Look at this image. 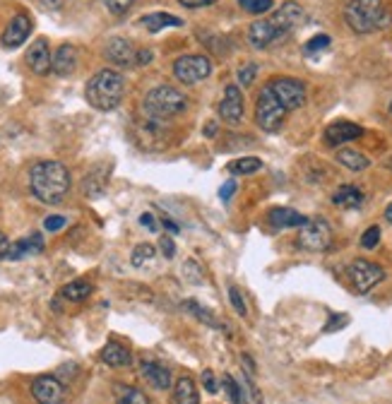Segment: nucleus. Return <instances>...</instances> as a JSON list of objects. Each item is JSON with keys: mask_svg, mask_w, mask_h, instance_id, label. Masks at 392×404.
<instances>
[{"mask_svg": "<svg viewBox=\"0 0 392 404\" xmlns=\"http://www.w3.org/2000/svg\"><path fill=\"white\" fill-rule=\"evenodd\" d=\"M385 222H390L392 224V202L388 207H385Z\"/></svg>", "mask_w": 392, "mask_h": 404, "instance_id": "nucleus-53", "label": "nucleus"}, {"mask_svg": "<svg viewBox=\"0 0 392 404\" xmlns=\"http://www.w3.org/2000/svg\"><path fill=\"white\" fill-rule=\"evenodd\" d=\"M140 375H143L154 390H168V387H171V373H168L166 366H161L157 361L140 363Z\"/></svg>", "mask_w": 392, "mask_h": 404, "instance_id": "nucleus-20", "label": "nucleus"}, {"mask_svg": "<svg viewBox=\"0 0 392 404\" xmlns=\"http://www.w3.org/2000/svg\"><path fill=\"white\" fill-rule=\"evenodd\" d=\"M272 94L277 96V101L286 108V111H293V108H301L306 103V85L296 78H275L270 82Z\"/></svg>", "mask_w": 392, "mask_h": 404, "instance_id": "nucleus-9", "label": "nucleus"}, {"mask_svg": "<svg viewBox=\"0 0 392 404\" xmlns=\"http://www.w3.org/2000/svg\"><path fill=\"white\" fill-rule=\"evenodd\" d=\"M101 361L106 366H113V368H125V366H130L133 361V356H130V349L123 347L121 342H108L106 347L101 349Z\"/></svg>", "mask_w": 392, "mask_h": 404, "instance_id": "nucleus-23", "label": "nucleus"}, {"mask_svg": "<svg viewBox=\"0 0 392 404\" xmlns=\"http://www.w3.org/2000/svg\"><path fill=\"white\" fill-rule=\"evenodd\" d=\"M203 385H205V390L210 392V395H215L219 387H217V380H215V373L212 370H205L203 373Z\"/></svg>", "mask_w": 392, "mask_h": 404, "instance_id": "nucleus-43", "label": "nucleus"}, {"mask_svg": "<svg viewBox=\"0 0 392 404\" xmlns=\"http://www.w3.org/2000/svg\"><path fill=\"white\" fill-rule=\"evenodd\" d=\"M108 188V168L106 166H94L89 173L82 178V193L87 198H101Z\"/></svg>", "mask_w": 392, "mask_h": 404, "instance_id": "nucleus-21", "label": "nucleus"}, {"mask_svg": "<svg viewBox=\"0 0 392 404\" xmlns=\"http://www.w3.org/2000/svg\"><path fill=\"white\" fill-rule=\"evenodd\" d=\"M255 75H258V65L248 63L246 68L238 70V82H241L243 87H250V85H253V80H255Z\"/></svg>", "mask_w": 392, "mask_h": 404, "instance_id": "nucleus-39", "label": "nucleus"}, {"mask_svg": "<svg viewBox=\"0 0 392 404\" xmlns=\"http://www.w3.org/2000/svg\"><path fill=\"white\" fill-rule=\"evenodd\" d=\"M152 61V51L150 48H138V65H147Z\"/></svg>", "mask_w": 392, "mask_h": 404, "instance_id": "nucleus-48", "label": "nucleus"}, {"mask_svg": "<svg viewBox=\"0 0 392 404\" xmlns=\"http://www.w3.org/2000/svg\"><path fill=\"white\" fill-rule=\"evenodd\" d=\"M337 161H340L344 168H349V171H354V173L366 171V168L371 166L368 157H363L361 152H356V150H340V152H337Z\"/></svg>", "mask_w": 392, "mask_h": 404, "instance_id": "nucleus-29", "label": "nucleus"}, {"mask_svg": "<svg viewBox=\"0 0 392 404\" xmlns=\"http://www.w3.org/2000/svg\"><path fill=\"white\" fill-rule=\"evenodd\" d=\"M157 255V248L152 243H140L133 248V255H130V263H133V267H143L147 263H152Z\"/></svg>", "mask_w": 392, "mask_h": 404, "instance_id": "nucleus-32", "label": "nucleus"}, {"mask_svg": "<svg viewBox=\"0 0 392 404\" xmlns=\"http://www.w3.org/2000/svg\"><path fill=\"white\" fill-rule=\"evenodd\" d=\"M161 253H164L166 258H173V255H176V245H173L171 236H164V238H161Z\"/></svg>", "mask_w": 392, "mask_h": 404, "instance_id": "nucleus-44", "label": "nucleus"}, {"mask_svg": "<svg viewBox=\"0 0 392 404\" xmlns=\"http://www.w3.org/2000/svg\"><path fill=\"white\" fill-rule=\"evenodd\" d=\"M347 277H349V282L358 294H368L373 287H378L385 280V270L380 265L371 263V260H354L347 267Z\"/></svg>", "mask_w": 392, "mask_h": 404, "instance_id": "nucleus-8", "label": "nucleus"}, {"mask_svg": "<svg viewBox=\"0 0 392 404\" xmlns=\"http://www.w3.org/2000/svg\"><path fill=\"white\" fill-rule=\"evenodd\" d=\"M178 3H181L183 8H203V5H207L205 0H178Z\"/></svg>", "mask_w": 392, "mask_h": 404, "instance_id": "nucleus-50", "label": "nucleus"}, {"mask_svg": "<svg viewBox=\"0 0 392 404\" xmlns=\"http://www.w3.org/2000/svg\"><path fill=\"white\" fill-rule=\"evenodd\" d=\"M183 310H188L193 318H198L200 323H205L207 327H212V330H219V332H224L226 330V325L222 323V320H217V315L212 313L210 308H203L198 301H193V298H188V301H183Z\"/></svg>", "mask_w": 392, "mask_h": 404, "instance_id": "nucleus-25", "label": "nucleus"}, {"mask_svg": "<svg viewBox=\"0 0 392 404\" xmlns=\"http://www.w3.org/2000/svg\"><path fill=\"white\" fill-rule=\"evenodd\" d=\"M205 3H207V5H212V3H217V0H205Z\"/></svg>", "mask_w": 392, "mask_h": 404, "instance_id": "nucleus-54", "label": "nucleus"}, {"mask_svg": "<svg viewBox=\"0 0 392 404\" xmlns=\"http://www.w3.org/2000/svg\"><path fill=\"white\" fill-rule=\"evenodd\" d=\"M268 222L275 229H301L308 222V217H303L301 212L291 210V207H275L268 212Z\"/></svg>", "mask_w": 392, "mask_h": 404, "instance_id": "nucleus-19", "label": "nucleus"}, {"mask_svg": "<svg viewBox=\"0 0 392 404\" xmlns=\"http://www.w3.org/2000/svg\"><path fill=\"white\" fill-rule=\"evenodd\" d=\"M103 56H106L113 65H123V68L138 65V48H135L128 39H121V36L108 39L106 48H103Z\"/></svg>", "mask_w": 392, "mask_h": 404, "instance_id": "nucleus-14", "label": "nucleus"}, {"mask_svg": "<svg viewBox=\"0 0 392 404\" xmlns=\"http://www.w3.org/2000/svg\"><path fill=\"white\" fill-rule=\"evenodd\" d=\"M238 5H241V10H246L250 15H265L272 10L275 0H238Z\"/></svg>", "mask_w": 392, "mask_h": 404, "instance_id": "nucleus-34", "label": "nucleus"}, {"mask_svg": "<svg viewBox=\"0 0 392 404\" xmlns=\"http://www.w3.org/2000/svg\"><path fill=\"white\" fill-rule=\"evenodd\" d=\"M29 31H31V20L27 17V15H15L3 31V46L5 48L22 46V43L27 41V36H29Z\"/></svg>", "mask_w": 392, "mask_h": 404, "instance_id": "nucleus-17", "label": "nucleus"}, {"mask_svg": "<svg viewBox=\"0 0 392 404\" xmlns=\"http://www.w3.org/2000/svg\"><path fill=\"white\" fill-rule=\"evenodd\" d=\"M248 41L253 43L255 48H260V51H265V48H270L272 43H280L284 41V36L280 34V29H277L275 24H272V20H255L253 24H250L248 29Z\"/></svg>", "mask_w": 392, "mask_h": 404, "instance_id": "nucleus-12", "label": "nucleus"}, {"mask_svg": "<svg viewBox=\"0 0 392 404\" xmlns=\"http://www.w3.org/2000/svg\"><path fill=\"white\" fill-rule=\"evenodd\" d=\"M75 68H78V51H75V46H70V43L58 46L56 53H53V73L58 78H70L75 73Z\"/></svg>", "mask_w": 392, "mask_h": 404, "instance_id": "nucleus-18", "label": "nucleus"}, {"mask_svg": "<svg viewBox=\"0 0 392 404\" xmlns=\"http://www.w3.org/2000/svg\"><path fill=\"white\" fill-rule=\"evenodd\" d=\"M123 94H125V80L116 70H101L85 87L87 101L96 111H113L116 106H121Z\"/></svg>", "mask_w": 392, "mask_h": 404, "instance_id": "nucleus-2", "label": "nucleus"}, {"mask_svg": "<svg viewBox=\"0 0 392 404\" xmlns=\"http://www.w3.org/2000/svg\"><path fill=\"white\" fill-rule=\"evenodd\" d=\"M260 168H263V161L258 157H243V159L228 164V173L233 176H250V173H258Z\"/></svg>", "mask_w": 392, "mask_h": 404, "instance_id": "nucleus-30", "label": "nucleus"}, {"mask_svg": "<svg viewBox=\"0 0 392 404\" xmlns=\"http://www.w3.org/2000/svg\"><path fill=\"white\" fill-rule=\"evenodd\" d=\"M183 275L190 277L193 284H203V272H200V267L195 265V260H188V263L183 265Z\"/></svg>", "mask_w": 392, "mask_h": 404, "instance_id": "nucleus-40", "label": "nucleus"}, {"mask_svg": "<svg viewBox=\"0 0 392 404\" xmlns=\"http://www.w3.org/2000/svg\"><path fill=\"white\" fill-rule=\"evenodd\" d=\"M217 133V125L215 123H210V125H207V130H205V135H207V138H212V135H215Z\"/></svg>", "mask_w": 392, "mask_h": 404, "instance_id": "nucleus-52", "label": "nucleus"}, {"mask_svg": "<svg viewBox=\"0 0 392 404\" xmlns=\"http://www.w3.org/2000/svg\"><path fill=\"white\" fill-rule=\"evenodd\" d=\"M116 404H150L143 390L133 385H116Z\"/></svg>", "mask_w": 392, "mask_h": 404, "instance_id": "nucleus-31", "label": "nucleus"}, {"mask_svg": "<svg viewBox=\"0 0 392 404\" xmlns=\"http://www.w3.org/2000/svg\"><path fill=\"white\" fill-rule=\"evenodd\" d=\"M92 294V284L87 280H75L70 284H65L61 289V294H58V298H65V301H73V303H80L85 301V298H89Z\"/></svg>", "mask_w": 392, "mask_h": 404, "instance_id": "nucleus-27", "label": "nucleus"}, {"mask_svg": "<svg viewBox=\"0 0 392 404\" xmlns=\"http://www.w3.org/2000/svg\"><path fill=\"white\" fill-rule=\"evenodd\" d=\"M270 20H272V24L280 29V34L286 39V36H289L291 31L303 22V8L298 3H293V0H289V3L282 5V8L277 10Z\"/></svg>", "mask_w": 392, "mask_h": 404, "instance_id": "nucleus-13", "label": "nucleus"}, {"mask_svg": "<svg viewBox=\"0 0 392 404\" xmlns=\"http://www.w3.org/2000/svg\"><path fill=\"white\" fill-rule=\"evenodd\" d=\"M101 3L108 8V13H113V15H125L130 8H133L135 0H101Z\"/></svg>", "mask_w": 392, "mask_h": 404, "instance_id": "nucleus-37", "label": "nucleus"}, {"mask_svg": "<svg viewBox=\"0 0 392 404\" xmlns=\"http://www.w3.org/2000/svg\"><path fill=\"white\" fill-rule=\"evenodd\" d=\"M286 113L289 111L277 101V96L272 94L270 87H265V89L258 94V103H255V123H258L265 133H277V130H282Z\"/></svg>", "mask_w": 392, "mask_h": 404, "instance_id": "nucleus-5", "label": "nucleus"}, {"mask_svg": "<svg viewBox=\"0 0 392 404\" xmlns=\"http://www.w3.org/2000/svg\"><path fill=\"white\" fill-rule=\"evenodd\" d=\"M173 75L181 85H198L205 78L212 75V61L203 53H193V56H181L173 63Z\"/></svg>", "mask_w": 392, "mask_h": 404, "instance_id": "nucleus-7", "label": "nucleus"}, {"mask_svg": "<svg viewBox=\"0 0 392 404\" xmlns=\"http://www.w3.org/2000/svg\"><path fill=\"white\" fill-rule=\"evenodd\" d=\"M344 20L356 34H371L390 24V10L383 0H351L344 8Z\"/></svg>", "mask_w": 392, "mask_h": 404, "instance_id": "nucleus-3", "label": "nucleus"}, {"mask_svg": "<svg viewBox=\"0 0 392 404\" xmlns=\"http://www.w3.org/2000/svg\"><path fill=\"white\" fill-rule=\"evenodd\" d=\"M228 301H231L233 310H236L241 318H246V315H248V305H246V301H243L241 289H238V287H228Z\"/></svg>", "mask_w": 392, "mask_h": 404, "instance_id": "nucleus-36", "label": "nucleus"}, {"mask_svg": "<svg viewBox=\"0 0 392 404\" xmlns=\"http://www.w3.org/2000/svg\"><path fill=\"white\" fill-rule=\"evenodd\" d=\"M241 366H243V370H246V375H253L255 378V363H253V359H250V354H241Z\"/></svg>", "mask_w": 392, "mask_h": 404, "instance_id": "nucleus-46", "label": "nucleus"}, {"mask_svg": "<svg viewBox=\"0 0 392 404\" xmlns=\"http://www.w3.org/2000/svg\"><path fill=\"white\" fill-rule=\"evenodd\" d=\"M347 323H349V315H332V320L323 327V332H335L340 330V327H344Z\"/></svg>", "mask_w": 392, "mask_h": 404, "instance_id": "nucleus-42", "label": "nucleus"}, {"mask_svg": "<svg viewBox=\"0 0 392 404\" xmlns=\"http://www.w3.org/2000/svg\"><path fill=\"white\" fill-rule=\"evenodd\" d=\"M233 190H236V183H233V181H226V185H222V190H219L222 200H228V198H231Z\"/></svg>", "mask_w": 392, "mask_h": 404, "instance_id": "nucleus-47", "label": "nucleus"}, {"mask_svg": "<svg viewBox=\"0 0 392 404\" xmlns=\"http://www.w3.org/2000/svg\"><path fill=\"white\" fill-rule=\"evenodd\" d=\"M328 46H330V36L328 34H315L313 39L306 41V46H303V53H306V56H313V53L325 51Z\"/></svg>", "mask_w": 392, "mask_h": 404, "instance_id": "nucleus-35", "label": "nucleus"}, {"mask_svg": "<svg viewBox=\"0 0 392 404\" xmlns=\"http://www.w3.org/2000/svg\"><path fill=\"white\" fill-rule=\"evenodd\" d=\"M363 190L356 185H340V188L332 193V202L337 207H344V210H358L363 205Z\"/></svg>", "mask_w": 392, "mask_h": 404, "instance_id": "nucleus-24", "label": "nucleus"}, {"mask_svg": "<svg viewBox=\"0 0 392 404\" xmlns=\"http://www.w3.org/2000/svg\"><path fill=\"white\" fill-rule=\"evenodd\" d=\"M161 224H164V226H166L171 233H178V231H181V229H178V224H173V219H168V217H161Z\"/></svg>", "mask_w": 392, "mask_h": 404, "instance_id": "nucleus-49", "label": "nucleus"}, {"mask_svg": "<svg viewBox=\"0 0 392 404\" xmlns=\"http://www.w3.org/2000/svg\"><path fill=\"white\" fill-rule=\"evenodd\" d=\"M41 250H43V238L39 233H31V236L10 243V248L3 260H22L24 255H36V253H41Z\"/></svg>", "mask_w": 392, "mask_h": 404, "instance_id": "nucleus-22", "label": "nucleus"}, {"mask_svg": "<svg viewBox=\"0 0 392 404\" xmlns=\"http://www.w3.org/2000/svg\"><path fill=\"white\" fill-rule=\"evenodd\" d=\"M173 402L176 404H200V395H198V387H195L193 378L183 375V378L176 380V385H173Z\"/></svg>", "mask_w": 392, "mask_h": 404, "instance_id": "nucleus-26", "label": "nucleus"}, {"mask_svg": "<svg viewBox=\"0 0 392 404\" xmlns=\"http://www.w3.org/2000/svg\"><path fill=\"white\" fill-rule=\"evenodd\" d=\"M70 171L61 161H39L29 171V188L43 205H58L70 190Z\"/></svg>", "mask_w": 392, "mask_h": 404, "instance_id": "nucleus-1", "label": "nucleus"}, {"mask_svg": "<svg viewBox=\"0 0 392 404\" xmlns=\"http://www.w3.org/2000/svg\"><path fill=\"white\" fill-rule=\"evenodd\" d=\"M140 24L147 27V31L157 34V31L166 29V27H181L183 22L178 17H173V15H168V13H154V15H145V17L140 20Z\"/></svg>", "mask_w": 392, "mask_h": 404, "instance_id": "nucleus-28", "label": "nucleus"}, {"mask_svg": "<svg viewBox=\"0 0 392 404\" xmlns=\"http://www.w3.org/2000/svg\"><path fill=\"white\" fill-rule=\"evenodd\" d=\"M145 113L154 121H164V118L181 116L188 108V96L183 92H178L176 87H154L152 92H147L145 96Z\"/></svg>", "mask_w": 392, "mask_h": 404, "instance_id": "nucleus-4", "label": "nucleus"}, {"mask_svg": "<svg viewBox=\"0 0 392 404\" xmlns=\"http://www.w3.org/2000/svg\"><path fill=\"white\" fill-rule=\"evenodd\" d=\"M68 224V219L61 215H51V217H46L43 219V226H46V231H61V229Z\"/></svg>", "mask_w": 392, "mask_h": 404, "instance_id": "nucleus-41", "label": "nucleus"}, {"mask_svg": "<svg viewBox=\"0 0 392 404\" xmlns=\"http://www.w3.org/2000/svg\"><path fill=\"white\" fill-rule=\"evenodd\" d=\"M390 113H392V101H390Z\"/></svg>", "mask_w": 392, "mask_h": 404, "instance_id": "nucleus-55", "label": "nucleus"}, {"mask_svg": "<svg viewBox=\"0 0 392 404\" xmlns=\"http://www.w3.org/2000/svg\"><path fill=\"white\" fill-rule=\"evenodd\" d=\"M222 387H224V392H226V397L231 404H246V397H243L241 387H238V383L233 380V375L224 373V378H222Z\"/></svg>", "mask_w": 392, "mask_h": 404, "instance_id": "nucleus-33", "label": "nucleus"}, {"mask_svg": "<svg viewBox=\"0 0 392 404\" xmlns=\"http://www.w3.org/2000/svg\"><path fill=\"white\" fill-rule=\"evenodd\" d=\"M8 248H10V243H8V238H5V233L0 231V260L5 258V253H8Z\"/></svg>", "mask_w": 392, "mask_h": 404, "instance_id": "nucleus-51", "label": "nucleus"}, {"mask_svg": "<svg viewBox=\"0 0 392 404\" xmlns=\"http://www.w3.org/2000/svg\"><path fill=\"white\" fill-rule=\"evenodd\" d=\"M27 65L31 68L34 75H48L53 70V58H51V48H48V41L36 39L27 51Z\"/></svg>", "mask_w": 392, "mask_h": 404, "instance_id": "nucleus-15", "label": "nucleus"}, {"mask_svg": "<svg viewBox=\"0 0 392 404\" xmlns=\"http://www.w3.org/2000/svg\"><path fill=\"white\" fill-rule=\"evenodd\" d=\"M243 92L238 85H228L226 92H224V99L219 103V116L224 118L228 125H238L243 121Z\"/></svg>", "mask_w": 392, "mask_h": 404, "instance_id": "nucleus-11", "label": "nucleus"}, {"mask_svg": "<svg viewBox=\"0 0 392 404\" xmlns=\"http://www.w3.org/2000/svg\"><path fill=\"white\" fill-rule=\"evenodd\" d=\"M31 397L39 404H63L65 387L56 375H39L31 383Z\"/></svg>", "mask_w": 392, "mask_h": 404, "instance_id": "nucleus-10", "label": "nucleus"}, {"mask_svg": "<svg viewBox=\"0 0 392 404\" xmlns=\"http://www.w3.org/2000/svg\"><path fill=\"white\" fill-rule=\"evenodd\" d=\"M296 243H298V248L310 250V253H323V250H328L330 245H332V229H330V224L325 222V219H320V217H315V219H308L301 229H298Z\"/></svg>", "mask_w": 392, "mask_h": 404, "instance_id": "nucleus-6", "label": "nucleus"}, {"mask_svg": "<svg viewBox=\"0 0 392 404\" xmlns=\"http://www.w3.org/2000/svg\"><path fill=\"white\" fill-rule=\"evenodd\" d=\"M140 224H143L145 229H150V231H157V219H154V215H150V212H145V215H140Z\"/></svg>", "mask_w": 392, "mask_h": 404, "instance_id": "nucleus-45", "label": "nucleus"}, {"mask_svg": "<svg viewBox=\"0 0 392 404\" xmlns=\"http://www.w3.org/2000/svg\"><path fill=\"white\" fill-rule=\"evenodd\" d=\"M380 241V229L378 226H368L366 231H363V236H361V245L366 250H373L375 245H378Z\"/></svg>", "mask_w": 392, "mask_h": 404, "instance_id": "nucleus-38", "label": "nucleus"}, {"mask_svg": "<svg viewBox=\"0 0 392 404\" xmlns=\"http://www.w3.org/2000/svg\"><path fill=\"white\" fill-rule=\"evenodd\" d=\"M361 135H363V128H358L356 123L337 121V123L328 125V130H325V142H328L330 147H340L351 140H358Z\"/></svg>", "mask_w": 392, "mask_h": 404, "instance_id": "nucleus-16", "label": "nucleus"}]
</instances>
